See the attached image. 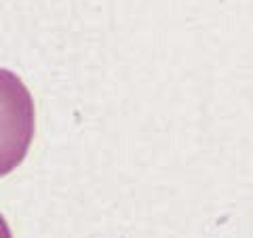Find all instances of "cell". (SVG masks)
Returning a JSON list of instances; mask_svg holds the SVG:
<instances>
[{
    "instance_id": "7a4b0ae2",
    "label": "cell",
    "mask_w": 253,
    "mask_h": 238,
    "mask_svg": "<svg viewBox=\"0 0 253 238\" xmlns=\"http://www.w3.org/2000/svg\"><path fill=\"white\" fill-rule=\"evenodd\" d=\"M0 238H13L11 228H9V224H6V219L2 215H0Z\"/></svg>"
},
{
    "instance_id": "6da1fadb",
    "label": "cell",
    "mask_w": 253,
    "mask_h": 238,
    "mask_svg": "<svg viewBox=\"0 0 253 238\" xmlns=\"http://www.w3.org/2000/svg\"><path fill=\"white\" fill-rule=\"evenodd\" d=\"M34 99L23 80L0 68V177L23 162L34 139Z\"/></svg>"
}]
</instances>
